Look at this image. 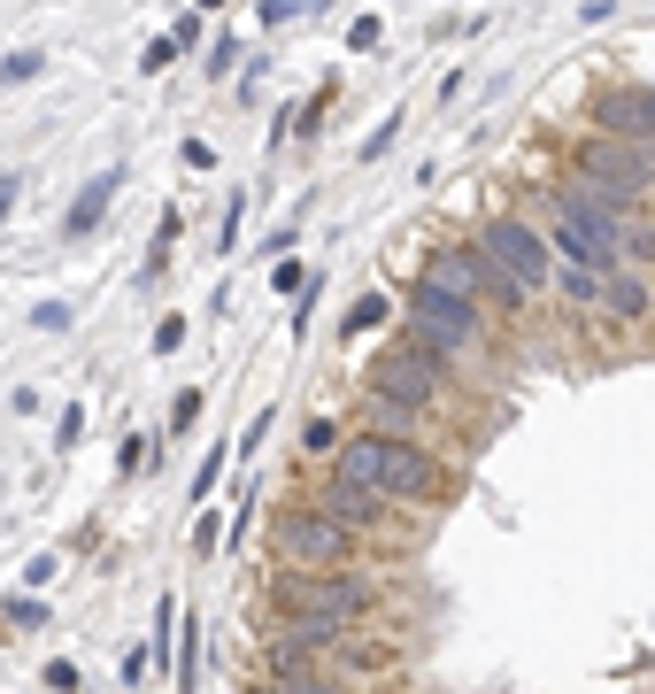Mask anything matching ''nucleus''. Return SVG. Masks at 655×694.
Instances as JSON below:
<instances>
[{"label": "nucleus", "mask_w": 655, "mask_h": 694, "mask_svg": "<svg viewBox=\"0 0 655 694\" xmlns=\"http://www.w3.org/2000/svg\"><path fill=\"white\" fill-rule=\"evenodd\" d=\"M339 471L362 479V487H378V494H393V502L440 494V463H432L417 440H386V432H355V440L339 448Z\"/></svg>", "instance_id": "f257e3e1"}, {"label": "nucleus", "mask_w": 655, "mask_h": 694, "mask_svg": "<svg viewBox=\"0 0 655 694\" xmlns=\"http://www.w3.org/2000/svg\"><path fill=\"white\" fill-rule=\"evenodd\" d=\"M617 193H602V185H571V193H555V239L571 247V263H594V271H610L617 255H625V224H617Z\"/></svg>", "instance_id": "f03ea898"}, {"label": "nucleus", "mask_w": 655, "mask_h": 694, "mask_svg": "<svg viewBox=\"0 0 655 694\" xmlns=\"http://www.w3.org/2000/svg\"><path fill=\"white\" fill-rule=\"evenodd\" d=\"M286 618H362L370 610V579H347V571H325V563H309V579L294 571V579H278V594H270Z\"/></svg>", "instance_id": "7ed1b4c3"}, {"label": "nucleus", "mask_w": 655, "mask_h": 694, "mask_svg": "<svg viewBox=\"0 0 655 694\" xmlns=\"http://www.w3.org/2000/svg\"><path fill=\"white\" fill-rule=\"evenodd\" d=\"M409 317H417L424 347H448V355H456V347L479 340V302H471V294H448V286H432V278H417Z\"/></svg>", "instance_id": "20e7f679"}, {"label": "nucleus", "mask_w": 655, "mask_h": 694, "mask_svg": "<svg viewBox=\"0 0 655 694\" xmlns=\"http://www.w3.org/2000/svg\"><path fill=\"white\" fill-rule=\"evenodd\" d=\"M479 247H487V255L509 271V278H516V286H524V294L555 278V247H547L532 224H516V216H493L487 232H479Z\"/></svg>", "instance_id": "39448f33"}, {"label": "nucleus", "mask_w": 655, "mask_h": 694, "mask_svg": "<svg viewBox=\"0 0 655 694\" xmlns=\"http://www.w3.org/2000/svg\"><path fill=\"white\" fill-rule=\"evenodd\" d=\"M370 394H378V401H393V409H424V401L440 394V363H432V355H417V347H393V355H378V363H370Z\"/></svg>", "instance_id": "423d86ee"}, {"label": "nucleus", "mask_w": 655, "mask_h": 694, "mask_svg": "<svg viewBox=\"0 0 655 694\" xmlns=\"http://www.w3.org/2000/svg\"><path fill=\"white\" fill-rule=\"evenodd\" d=\"M278 555L286 563H339L347 555V524L325 518V510H294V518H278Z\"/></svg>", "instance_id": "0eeeda50"}, {"label": "nucleus", "mask_w": 655, "mask_h": 694, "mask_svg": "<svg viewBox=\"0 0 655 694\" xmlns=\"http://www.w3.org/2000/svg\"><path fill=\"white\" fill-rule=\"evenodd\" d=\"M579 171H586V185H602V193H617V201H641V193H648V163L625 155V147H586Z\"/></svg>", "instance_id": "6e6552de"}, {"label": "nucleus", "mask_w": 655, "mask_h": 694, "mask_svg": "<svg viewBox=\"0 0 655 694\" xmlns=\"http://www.w3.org/2000/svg\"><path fill=\"white\" fill-rule=\"evenodd\" d=\"M386 502H393V494H378V487H362V479H347V471L325 487V518H339L347 532H355V524H378Z\"/></svg>", "instance_id": "1a4fd4ad"}, {"label": "nucleus", "mask_w": 655, "mask_h": 694, "mask_svg": "<svg viewBox=\"0 0 655 694\" xmlns=\"http://www.w3.org/2000/svg\"><path fill=\"white\" fill-rule=\"evenodd\" d=\"M116 185H124V171H101V177H85V193H78V208L62 216V232L70 239H85L101 216H109V201H116Z\"/></svg>", "instance_id": "9d476101"}, {"label": "nucleus", "mask_w": 655, "mask_h": 694, "mask_svg": "<svg viewBox=\"0 0 655 694\" xmlns=\"http://www.w3.org/2000/svg\"><path fill=\"white\" fill-rule=\"evenodd\" d=\"M594 124L641 140V85H625V93H594Z\"/></svg>", "instance_id": "9b49d317"}, {"label": "nucleus", "mask_w": 655, "mask_h": 694, "mask_svg": "<svg viewBox=\"0 0 655 694\" xmlns=\"http://www.w3.org/2000/svg\"><path fill=\"white\" fill-rule=\"evenodd\" d=\"M594 309H610V317H641V309H648V286L625 278V271H602V302H594Z\"/></svg>", "instance_id": "f8f14e48"}, {"label": "nucleus", "mask_w": 655, "mask_h": 694, "mask_svg": "<svg viewBox=\"0 0 655 694\" xmlns=\"http://www.w3.org/2000/svg\"><path fill=\"white\" fill-rule=\"evenodd\" d=\"M555 286H563L571 302H586V309L602 302V271H594V263H571V271H555Z\"/></svg>", "instance_id": "ddd939ff"}, {"label": "nucleus", "mask_w": 655, "mask_h": 694, "mask_svg": "<svg viewBox=\"0 0 655 694\" xmlns=\"http://www.w3.org/2000/svg\"><path fill=\"white\" fill-rule=\"evenodd\" d=\"M170 247H177V208L155 224V239H147V271H140V278H163V271H170Z\"/></svg>", "instance_id": "4468645a"}, {"label": "nucleus", "mask_w": 655, "mask_h": 694, "mask_svg": "<svg viewBox=\"0 0 655 694\" xmlns=\"http://www.w3.org/2000/svg\"><path fill=\"white\" fill-rule=\"evenodd\" d=\"M39 70H47V54H39V47H16V54L0 62V85H23V78H39Z\"/></svg>", "instance_id": "2eb2a0df"}, {"label": "nucleus", "mask_w": 655, "mask_h": 694, "mask_svg": "<svg viewBox=\"0 0 655 694\" xmlns=\"http://www.w3.org/2000/svg\"><path fill=\"white\" fill-rule=\"evenodd\" d=\"M224 456H232V440H216V448L201 456V471H193V502H201V494H208V487L224 479Z\"/></svg>", "instance_id": "dca6fc26"}, {"label": "nucleus", "mask_w": 655, "mask_h": 694, "mask_svg": "<svg viewBox=\"0 0 655 694\" xmlns=\"http://www.w3.org/2000/svg\"><path fill=\"white\" fill-rule=\"evenodd\" d=\"M270 694H347V687H339V680H317V672H286Z\"/></svg>", "instance_id": "f3484780"}, {"label": "nucleus", "mask_w": 655, "mask_h": 694, "mask_svg": "<svg viewBox=\"0 0 655 694\" xmlns=\"http://www.w3.org/2000/svg\"><path fill=\"white\" fill-rule=\"evenodd\" d=\"M378 325H386V302H378V294H362V302L347 309V333H378Z\"/></svg>", "instance_id": "a211bd4d"}, {"label": "nucleus", "mask_w": 655, "mask_h": 694, "mask_svg": "<svg viewBox=\"0 0 655 694\" xmlns=\"http://www.w3.org/2000/svg\"><path fill=\"white\" fill-rule=\"evenodd\" d=\"M0 618H8L16 633H39V625H47V602H31V594H23V602H8Z\"/></svg>", "instance_id": "6ab92c4d"}, {"label": "nucleus", "mask_w": 655, "mask_h": 694, "mask_svg": "<svg viewBox=\"0 0 655 694\" xmlns=\"http://www.w3.org/2000/svg\"><path fill=\"white\" fill-rule=\"evenodd\" d=\"M393 132H401V116H386V124H378V132H370V140H362V163H378V155H386V147H393Z\"/></svg>", "instance_id": "aec40b11"}, {"label": "nucleus", "mask_w": 655, "mask_h": 694, "mask_svg": "<svg viewBox=\"0 0 655 694\" xmlns=\"http://www.w3.org/2000/svg\"><path fill=\"white\" fill-rule=\"evenodd\" d=\"M309 278H317V271H301V263H278V271H270V286H278V294H301Z\"/></svg>", "instance_id": "412c9836"}, {"label": "nucleus", "mask_w": 655, "mask_h": 694, "mask_svg": "<svg viewBox=\"0 0 655 694\" xmlns=\"http://www.w3.org/2000/svg\"><path fill=\"white\" fill-rule=\"evenodd\" d=\"M31 325H39V333H70V302H39Z\"/></svg>", "instance_id": "4be33fe9"}, {"label": "nucleus", "mask_w": 655, "mask_h": 694, "mask_svg": "<svg viewBox=\"0 0 655 694\" xmlns=\"http://www.w3.org/2000/svg\"><path fill=\"white\" fill-rule=\"evenodd\" d=\"M216 540H224V524L201 510V524H193V555H216Z\"/></svg>", "instance_id": "5701e85b"}, {"label": "nucleus", "mask_w": 655, "mask_h": 694, "mask_svg": "<svg viewBox=\"0 0 655 694\" xmlns=\"http://www.w3.org/2000/svg\"><path fill=\"white\" fill-rule=\"evenodd\" d=\"M170 54H177V39H147V54H140V70L155 78V70H170Z\"/></svg>", "instance_id": "b1692460"}, {"label": "nucleus", "mask_w": 655, "mask_h": 694, "mask_svg": "<svg viewBox=\"0 0 655 694\" xmlns=\"http://www.w3.org/2000/svg\"><path fill=\"white\" fill-rule=\"evenodd\" d=\"M78 432H85V409H62V425H54V448H78Z\"/></svg>", "instance_id": "393cba45"}, {"label": "nucleus", "mask_w": 655, "mask_h": 694, "mask_svg": "<svg viewBox=\"0 0 655 694\" xmlns=\"http://www.w3.org/2000/svg\"><path fill=\"white\" fill-rule=\"evenodd\" d=\"M347 47H378V16H355L347 23Z\"/></svg>", "instance_id": "a878e982"}, {"label": "nucleus", "mask_w": 655, "mask_h": 694, "mask_svg": "<svg viewBox=\"0 0 655 694\" xmlns=\"http://www.w3.org/2000/svg\"><path fill=\"white\" fill-rule=\"evenodd\" d=\"M263 440H270V409H263V417H255V425H247V432H239V456H255V448H263Z\"/></svg>", "instance_id": "bb28decb"}, {"label": "nucleus", "mask_w": 655, "mask_h": 694, "mask_svg": "<svg viewBox=\"0 0 655 694\" xmlns=\"http://www.w3.org/2000/svg\"><path fill=\"white\" fill-rule=\"evenodd\" d=\"M170 347H185V325H177V317H163V325H155V355H170Z\"/></svg>", "instance_id": "cd10ccee"}, {"label": "nucleus", "mask_w": 655, "mask_h": 694, "mask_svg": "<svg viewBox=\"0 0 655 694\" xmlns=\"http://www.w3.org/2000/svg\"><path fill=\"white\" fill-rule=\"evenodd\" d=\"M16 193H23V177L8 171V177H0V216H8V208H16Z\"/></svg>", "instance_id": "c85d7f7f"}, {"label": "nucleus", "mask_w": 655, "mask_h": 694, "mask_svg": "<svg viewBox=\"0 0 655 694\" xmlns=\"http://www.w3.org/2000/svg\"><path fill=\"white\" fill-rule=\"evenodd\" d=\"M201 8H224V0H201Z\"/></svg>", "instance_id": "c756f323"}, {"label": "nucleus", "mask_w": 655, "mask_h": 694, "mask_svg": "<svg viewBox=\"0 0 655 694\" xmlns=\"http://www.w3.org/2000/svg\"><path fill=\"white\" fill-rule=\"evenodd\" d=\"M309 8H325V0H309Z\"/></svg>", "instance_id": "7c9ffc66"}]
</instances>
